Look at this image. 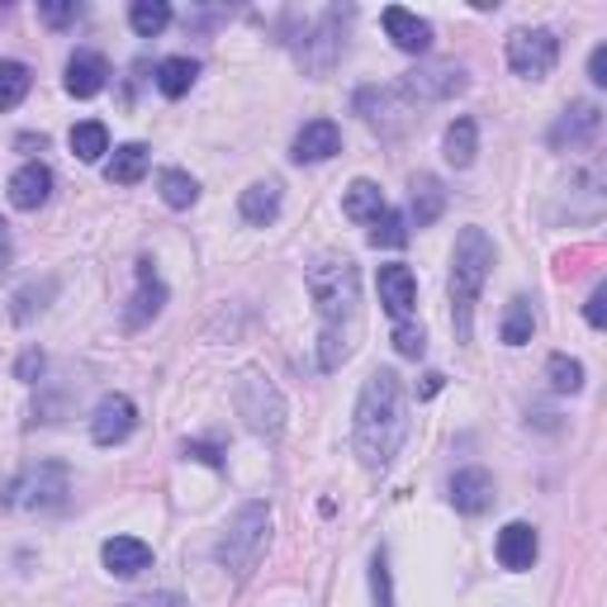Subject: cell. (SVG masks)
Returning a JSON list of instances; mask_svg holds the SVG:
<instances>
[{"label": "cell", "mask_w": 607, "mask_h": 607, "mask_svg": "<svg viewBox=\"0 0 607 607\" xmlns=\"http://www.w3.org/2000/svg\"><path fill=\"white\" fill-rule=\"evenodd\" d=\"M123 607H190L181 594H148V598H133V603H123Z\"/></svg>", "instance_id": "ab89813d"}, {"label": "cell", "mask_w": 607, "mask_h": 607, "mask_svg": "<svg viewBox=\"0 0 607 607\" xmlns=\"http://www.w3.org/2000/svg\"><path fill=\"white\" fill-rule=\"evenodd\" d=\"M537 550H541V541H537V527H531V523H508L504 531H498V541H494L498 565L513 569V575H523V569L537 565Z\"/></svg>", "instance_id": "4fadbf2b"}, {"label": "cell", "mask_w": 607, "mask_h": 607, "mask_svg": "<svg viewBox=\"0 0 607 607\" xmlns=\"http://www.w3.org/2000/svg\"><path fill=\"white\" fill-rule=\"evenodd\" d=\"M266 541H271V508L266 504H242L233 513V523L223 527L219 546H213V560H219L223 569H233V575H252Z\"/></svg>", "instance_id": "277c9868"}, {"label": "cell", "mask_w": 607, "mask_h": 607, "mask_svg": "<svg viewBox=\"0 0 607 607\" xmlns=\"http://www.w3.org/2000/svg\"><path fill=\"white\" fill-rule=\"evenodd\" d=\"M408 437V395L395 370H370L356 399V422H351V446L366 470H385L399 456Z\"/></svg>", "instance_id": "7a4b0ae2"}, {"label": "cell", "mask_w": 607, "mask_h": 607, "mask_svg": "<svg viewBox=\"0 0 607 607\" xmlns=\"http://www.w3.org/2000/svg\"><path fill=\"white\" fill-rule=\"evenodd\" d=\"M441 380H446V375H437V370H432V375H422V399H432L437 389H441Z\"/></svg>", "instance_id": "7bdbcfd3"}, {"label": "cell", "mask_w": 607, "mask_h": 607, "mask_svg": "<svg viewBox=\"0 0 607 607\" xmlns=\"http://www.w3.org/2000/svg\"><path fill=\"white\" fill-rule=\"evenodd\" d=\"M10 247V233H6V219H0V252H6Z\"/></svg>", "instance_id": "ee69618b"}, {"label": "cell", "mask_w": 607, "mask_h": 607, "mask_svg": "<svg viewBox=\"0 0 607 607\" xmlns=\"http://www.w3.org/2000/svg\"><path fill=\"white\" fill-rule=\"evenodd\" d=\"M408 209H414V223L427 228V223H437L441 219V209H446V190L437 176H414V200H408Z\"/></svg>", "instance_id": "484cf974"}, {"label": "cell", "mask_w": 607, "mask_h": 607, "mask_svg": "<svg viewBox=\"0 0 607 607\" xmlns=\"http://www.w3.org/2000/svg\"><path fill=\"white\" fill-rule=\"evenodd\" d=\"M404 242H408V223H404V213L385 209L380 219L370 223V247H404Z\"/></svg>", "instance_id": "836d02e7"}, {"label": "cell", "mask_w": 607, "mask_h": 607, "mask_svg": "<svg viewBox=\"0 0 607 607\" xmlns=\"http://www.w3.org/2000/svg\"><path fill=\"white\" fill-rule=\"evenodd\" d=\"M29 86H33V77H29V67L24 62H0V110H14L24 96H29Z\"/></svg>", "instance_id": "1f68e13d"}, {"label": "cell", "mask_w": 607, "mask_h": 607, "mask_svg": "<svg viewBox=\"0 0 607 607\" xmlns=\"http://www.w3.org/2000/svg\"><path fill=\"white\" fill-rule=\"evenodd\" d=\"M14 375H20V380H33V375H43V351H24L20 366H14Z\"/></svg>", "instance_id": "b9f144b4"}, {"label": "cell", "mask_w": 607, "mask_h": 607, "mask_svg": "<svg viewBox=\"0 0 607 607\" xmlns=\"http://www.w3.org/2000/svg\"><path fill=\"white\" fill-rule=\"evenodd\" d=\"M603 133V110L594 100H575L569 110L556 119V129H550V148H569V152H584V148H594Z\"/></svg>", "instance_id": "8fae6325"}, {"label": "cell", "mask_w": 607, "mask_h": 607, "mask_svg": "<svg viewBox=\"0 0 607 607\" xmlns=\"http://www.w3.org/2000/svg\"><path fill=\"white\" fill-rule=\"evenodd\" d=\"M385 209H389L385 205V190L375 186V181H351L347 195H342V213H347L351 223H375Z\"/></svg>", "instance_id": "603a6c76"}, {"label": "cell", "mask_w": 607, "mask_h": 607, "mask_svg": "<svg viewBox=\"0 0 607 607\" xmlns=\"http://www.w3.org/2000/svg\"><path fill=\"white\" fill-rule=\"evenodd\" d=\"M186 456H195V460H205V466H213V470H219V466H223L219 446H209V441H186Z\"/></svg>", "instance_id": "74e56055"}, {"label": "cell", "mask_w": 607, "mask_h": 607, "mask_svg": "<svg viewBox=\"0 0 607 607\" xmlns=\"http://www.w3.org/2000/svg\"><path fill=\"white\" fill-rule=\"evenodd\" d=\"M67 494H71L67 466L43 460V466H33V470H24L20 479H14L10 494H6V504L10 508H29V513H52V508L67 504Z\"/></svg>", "instance_id": "8992f818"}, {"label": "cell", "mask_w": 607, "mask_h": 607, "mask_svg": "<svg viewBox=\"0 0 607 607\" xmlns=\"http://www.w3.org/2000/svg\"><path fill=\"white\" fill-rule=\"evenodd\" d=\"M48 195H52V171H48L43 162H24L20 171L10 176V205H14V209L33 213V209L48 205Z\"/></svg>", "instance_id": "ffe728a7"}, {"label": "cell", "mask_w": 607, "mask_h": 607, "mask_svg": "<svg viewBox=\"0 0 607 607\" xmlns=\"http://www.w3.org/2000/svg\"><path fill=\"white\" fill-rule=\"evenodd\" d=\"M347 20H351V10H324L318 14V24L304 33V43H299V67L309 71V77H328V71L342 62V48H347Z\"/></svg>", "instance_id": "52a82bcc"}, {"label": "cell", "mask_w": 607, "mask_h": 607, "mask_svg": "<svg viewBox=\"0 0 607 607\" xmlns=\"http://www.w3.org/2000/svg\"><path fill=\"white\" fill-rule=\"evenodd\" d=\"M370 588H375V607H395V594H389V560H385V550L375 556L370 565Z\"/></svg>", "instance_id": "d590c367"}, {"label": "cell", "mask_w": 607, "mask_h": 607, "mask_svg": "<svg viewBox=\"0 0 607 607\" xmlns=\"http://www.w3.org/2000/svg\"><path fill=\"white\" fill-rule=\"evenodd\" d=\"M71 152L81 157V162H100L105 152H110V133H105L100 119H86L71 129Z\"/></svg>", "instance_id": "4dcf8cb0"}, {"label": "cell", "mask_w": 607, "mask_h": 607, "mask_svg": "<svg viewBox=\"0 0 607 607\" xmlns=\"http://www.w3.org/2000/svg\"><path fill=\"white\" fill-rule=\"evenodd\" d=\"M162 304H167V285L157 280L152 261H138V295L129 299V314H123V324H129V328H142L148 318L162 314Z\"/></svg>", "instance_id": "44dd1931"}, {"label": "cell", "mask_w": 607, "mask_h": 607, "mask_svg": "<svg viewBox=\"0 0 607 607\" xmlns=\"http://www.w3.org/2000/svg\"><path fill=\"white\" fill-rule=\"evenodd\" d=\"M560 62V39L550 29H517L508 39V67L527 81H546Z\"/></svg>", "instance_id": "ba28073f"}, {"label": "cell", "mask_w": 607, "mask_h": 607, "mask_svg": "<svg viewBox=\"0 0 607 607\" xmlns=\"http://www.w3.org/2000/svg\"><path fill=\"white\" fill-rule=\"evenodd\" d=\"M238 209H242V219L257 223V228L276 223V213H280V181H257V186H247L242 200H238Z\"/></svg>", "instance_id": "7402d4cb"}, {"label": "cell", "mask_w": 607, "mask_h": 607, "mask_svg": "<svg viewBox=\"0 0 607 607\" xmlns=\"http://www.w3.org/2000/svg\"><path fill=\"white\" fill-rule=\"evenodd\" d=\"M380 304L389 309V318H399V324H408V314H414L418 304V276L408 271V266H380Z\"/></svg>", "instance_id": "9a60e30c"}, {"label": "cell", "mask_w": 607, "mask_h": 607, "mask_svg": "<svg viewBox=\"0 0 607 607\" xmlns=\"http://www.w3.org/2000/svg\"><path fill=\"white\" fill-rule=\"evenodd\" d=\"M584 318H588V328H603V324H607V285H598V290L588 295Z\"/></svg>", "instance_id": "8d00e7d4"}, {"label": "cell", "mask_w": 607, "mask_h": 607, "mask_svg": "<svg viewBox=\"0 0 607 607\" xmlns=\"http://www.w3.org/2000/svg\"><path fill=\"white\" fill-rule=\"evenodd\" d=\"M105 81H110V62L100 58V52L91 48H81V52H71V62H67V91L77 96V100H91L105 91Z\"/></svg>", "instance_id": "e0dca14e"}, {"label": "cell", "mask_w": 607, "mask_h": 607, "mask_svg": "<svg viewBox=\"0 0 607 607\" xmlns=\"http://www.w3.org/2000/svg\"><path fill=\"white\" fill-rule=\"evenodd\" d=\"M142 176H148V148H142V142H123V148H115L110 167H105V181L110 186H138Z\"/></svg>", "instance_id": "cb8c5ba5"}, {"label": "cell", "mask_w": 607, "mask_h": 607, "mask_svg": "<svg viewBox=\"0 0 607 607\" xmlns=\"http://www.w3.org/2000/svg\"><path fill=\"white\" fill-rule=\"evenodd\" d=\"M546 375H550V389H556V395H579V389H584V366L575 361V356H565V351L550 356Z\"/></svg>", "instance_id": "d6a6232c"}, {"label": "cell", "mask_w": 607, "mask_h": 607, "mask_svg": "<svg viewBox=\"0 0 607 607\" xmlns=\"http://www.w3.org/2000/svg\"><path fill=\"white\" fill-rule=\"evenodd\" d=\"M494 271V238L485 228H460L456 233V252H451V318H456V337L470 342V318H475V299L485 290V280Z\"/></svg>", "instance_id": "3957f363"}, {"label": "cell", "mask_w": 607, "mask_h": 607, "mask_svg": "<svg viewBox=\"0 0 607 607\" xmlns=\"http://www.w3.org/2000/svg\"><path fill=\"white\" fill-rule=\"evenodd\" d=\"M489 504H494V475H489V470L470 466V470H460V475L451 479V508H456V513L479 517Z\"/></svg>", "instance_id": "d6986e66"}, {"label": "cell", "mask_w": 607, "mask_h": 607, "mask_svg": "<svg viewBox=\"0 0 607 607\" xmlns=\"http://www.w3.org/2000/svg\"><path fill=\"white\" fill-rule=\"evenodd\" d=\"M356 115H361L375 133H404L408 123H414L418 110L404 100L399 86H385V91L366 86V91H356Z\"/></svg>", "instance_id": "30bf717a"}, {"label": "cell", "mask_w": 607, "mask_h": 607, "mask_svg": "<svg viewBox=\"0 0 607 607\" xmlns=\"http://www.w3.org/2000/svg\"><path fill=\"white\" fill-rule=\"evenodd\" d=\"M129 24H133L138 39H157V33L171 24V6H167V0H133Z\"/></svg>", "instance_id": "f1b7e54d"}, {"label": "cell", "mask_w": 607, "mask_h": 607, "mask_svg": "<svg viewBox=\"0 0 607 607\" xmlns=\"http://www.w3.org/2000/svg\"><path fill=\"white\" fill-rule=\"evenodd\" d=\"M342 152V129H337L332 119H309L304 129L295 133V162H328V157Z\"/></svg>", "instance_id": "5bb4252c"}, {"label": "cell", "mask_w": 607, "mask_h": 607, "mask_svg": "<svg viewBox=\"0 0 607 607\" xmlns=\"http://www.w3.org/2000/svg\"><path fill=\"white\" fill-rule=\"evenodd\" d=\"M100 560H105V569H110L115 579H133V575H142V569L152 565V546L138 541V537H110L100 546Z\"/></svg>", "instance_id": "ac0fdd59"}, {"label": "cell", "mask_w": 607, "mask_h": 607, "mask_svg": "<svg viewBox=\"0 0 607 607\" xmlns=\"http://www.w3.org/2000/svg\"><path fill=\"white\" fill-rule=\"evenodd\" d=\"M588 81H594V86H607V43H598L594 58H588Z\"/></svg>", "instance_id": "60d3db41"}, {"label": "cell", "mask_w": 607, "mask_h": 607, "mask_svg": "<svg viewBox=\"0 0 607 607\" xmlns=\"http://www.w3.org/2000/svg\"><path fill=\"white\" fill-rule=\"evenodd\" d=\"M195 77H200V67H195L190 58H162L157 62V91H162L167 100H181L195 86Z\"/></svg>", "instance_id": "4316f807"}, {"label": "cell", "mask_w": 607, "mask_h": 607, "mask_svg": "<svg viewBox=\"0 0 607 607\" xmlns=\"http://www.w3.org/2000/svg\"><path fill=\"white\" fill-rule=\"evenodd\" d=\"M304 285L318 304V318H324V337H318V366L337 370L351 356V337L361 328V271L356 261L342 252L318 257L309 271H304Z\"/></svg>", "instance_id": "6da1fadb"}, {"label": "cell", "mask_w": 607, "mask_h": 607, "mask_svg": "<svg viewBox=\"0 0 607 607\" xmlns=\"http://www.w3.org/2000/svg\"><path fill=\"white\" fill-rule=\"evenodd\" d=\"M233 408H238V418L252 427L257 437H280L285 432V399H280V389L266 380L261 370H242L238 375Z\"/></svg>", "instance_id": "5b68a950"}, {"label": "cell", "mask_w": 607, "mask_h": 607, "mask_svg": "<svg viewBox=\"0 0 607 607\" xmlns=\"http://www.w3.org/2000/svg\"><path fill=\"white\" fill-rule=\"evenodd\" d=\"M138 427V408L129 395H105L91 414V441L96 446H119L129 441V432Z\"/></svg>", "instance_id": "7c38bea8"}, {"label": "cell", "mask_w": 607, "mask_h": 607, "mask_svg": "<svg viewBox=\"0 0 607 607\" xmlns=\"http://www.w3.org/2000/svg\"><path fill=\"white\" fill-rule=\"evenodd\" d=\"M441 152H446V162H451L456 171H466L475 162V152H479V129H475V119L460 115L451 129H446V142H441Z\"/></svg>", "instance_id": "d4e9b609"}, {"label": "cell", "mask_w": 607, "mask_h": 607, "mask_svg": "<svg viewBox=\"0 0 607 607\" xmlns=\"http://www.w3.org/2000/svg\"><path fill=\"white\" fill-rule=\"evenodd\" d=\"M380 24H385L389 43H395L399 52H427V48H432V24H427V20H418L414 10H404V6H389V10L380 14Z\"/></svg>", "instance_id": "2e32d148"}, {"label": "cell", "mask_w": 607, "mask_h": 607, "mask_svg": "<svg viewBox=\"0 0 607 607\" xmlns=\"http://www.w3.org/2000/svg\"><path fill=\"white\" fill-rule=\"evenodd\" d=\"M404 100L414 105V110H422V105H437V100H451L466 91V67L460 62H432V67H418L408 71V77L399 81Z\"/></svg>", "instance_id": "9c48e42d"}, {"label": "cell", "mask_w": 607, "mask_h": 607, "mask_svg": "<svg viewBox=\"0 0 607 607\" xmlns=\"http://www.w3.org/2000/svg\"><path fill=\"white\" fill-rule=\"evenodd\" d=\"M531 332H537V314H531V299H513L504 309V324H498V337L508 347H527Z\"/></svg>", "instance_id": "83f0119b"}, {"label": "cell", "mask_w": 607, "mask_h": 607, "mask_svg": "<svg viewBox=\"0 0 607 607\" xmlns=\"http://www.w3.org/2000/svg\"><path fill=\"white\" fill-rule=\"evenodd\" d=\"M157 190H162V200H167L171 209H190L195 200H200V186H195V176H190V171H176V167L157 171Z\"/></svg>", "instance_id": "f546056e"}, {"label": "cell", "mask_w": 607, "mask_h": 607, "mask_svg": "<svg viewBox=\"0 0 607 607\" xmlns=\"http://www.w3.org/2000/svg\"><path fill=\"white\" fill-rule=\"evenodd\" d=\"M395 351L408 356V361H418V356L427 351V332H422L418 324H399V328H395Z\"/></svg>", "instance_id": "e575fe53"}, {"label": "cell", "mask_w": 607, "mask_h": 607, "mask_svg": "<svg viewBox=\"0 0 607 607\" xmlns=\"http://www.w3.org/2000/svg\"><path fill=\"white\" fill-rule=\"evenodd\" d=\"M39 14L48 24H71L81 14V6H77V0H71V6H39Z\"/></svg>", "instance_id": "f35d334b"}]
</instances>
